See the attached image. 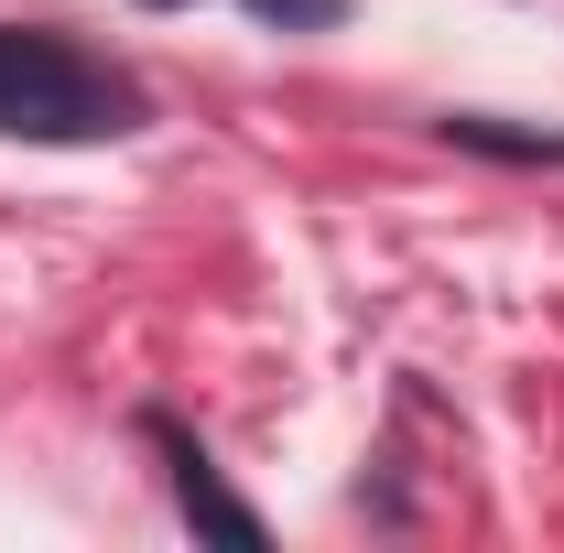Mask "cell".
Here are the masks:
<instances>
[{
	"instance_id": "obj_2",
	"label": "cell",
	"mask_w": 564,
	"mask_h": 553,
	"mask_svg": "<svg viewBox=\"0 0 564 553\" xmlns=\"http://www.w3.org/2000/svg\"><path fill=\"white\" fill-rule=\"evenodd\" d=\"M152 434H163V456H174V499H185V521H196V532H217V543H261V510L217 478V467L174 434V423H152Z\"/></svg>"
},
{
	"instance_id": "obj_1",
	"label": "cell",
	"mask_w": 564,
	"mask_h": 553,
	"mask_svg": "<svg viewBox=\"0 0 564 553\" xmlns=\"http://www.w3.org/2000/svg\"><path fill=\"white\" fill-rule=\"evenodd\" d=\"M0 131L11 141H109L131 131V87L55 33L0 22Z\"/></svg>"
},
{
	"instance_id": "obj_3",
	"label": "cell",
	"mask_w": 564,
	"mask_h": 553,
	"mask_svg": "<svg viewBox=\"0 0 564 553\" xmlns=\"http://www.w3.org/2000/svg\"><path fill=\"white\" fill-rule=\"evenodd\" d=\"M467 152H510V163H564V131H510V120H445Z\"/></svg>"
},
{
	"instance_id": "obj_5",
	"label": "cell",
	"mask_w": 564,
	"mask_h": 553,
	"mask_svg": "<svg viewBox=\"0 0 564 553\" xmlns=\"http://www.w3.org/2000/svg\"><path fill=\"white\" fill-rule=\"evenodd\" d=\"M141 11H185V0H141Z\"/></svg>"
},
{
	"instance_id": "obj_4",
	"label": "cell",
	"mask_w": 564,
	"mask_h": 553,
	"mask_svg": "<svg viewBox=\"0 0 564 553\" xmlns=\"http://www.w3.org/2000/svg\"><path fill=\"white\" fill-rule=\"evenodd\" d=\"M250 11H261V22H282V33H326L348 0H250Z\"/></svg>"
}]
</instances>
